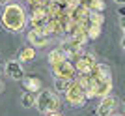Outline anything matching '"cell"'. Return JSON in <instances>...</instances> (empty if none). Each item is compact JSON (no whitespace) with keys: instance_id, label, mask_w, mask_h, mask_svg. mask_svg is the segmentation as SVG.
<instances>
[{"instance_id":"1","label":"cell","mask_w":125,"mask_h":116,"mask_svg":"<svg viewBox=\"0 0 125 116\" xmlns=\"http://www.w3.org/2000/svg\"><path fill=\"white\" fill-rule=\"evenodd\" d=\"M0 23L8 32H22L28 24V17H26V10L22 8L19 2H8L2 10L0 15Z\"/></svg>"},{"instance_id":"2","label":"cell","mask_w":125,"mask_h":116,"mask_svg":"<svg viewBox=\"0 0 125 116\" xmlns=\"http://www.w3.org/2000/svg\"><path fill=\"white\" fill-rule=\"evenodd\" d=\"M34 107H36L41 114H51V112L60 111L62 101H60V95H58L54 90H41V92H37Z\"/></svg>"},{"instance_id":"3","label":"cell","mask_w":125,"mask_h":116,"mask_svg":"<svg viewBox=\"0 0 125 116\" xmlns=\"http://www.w3.org/2000/svg\"><path fill=\"white\" fill-rule=\"evenodd\" d=\"M65 94V99H67V103L71 107H84L86 105V101H88V97H86V94H84V90H82V86L78 84L77 81H71L69 82V86H67V90L63 92Z\"/></svg>"},{"instance_id":"4","label":"cell","mask_w":125,"mask_h":116,"mask_svg":"<svg viewBox=\"0 0 125 116\" xmlns=\"http://www.w3.org/2000/svg\"><path fill=\"white\" fill-rule=\"evenodd\" d=\"M97 64V58H95V54L92 53H80L77 58H75V71H77V75H88L92 69H94V66Z\"/></svg>"},{"instance_id":"5","label":"cell","mask_w":125,"mask_h":116,"mask_svg":"<svg viewBox=\"0 0 125 116\" xmlns=\"http://www.w3.org/2000/svg\"><path fill=\"white\" fill-rule=\"evenodd\" d=\"M51 71H52L54 79L75 81V77H77V71H75V66L71 60H63V62L56 64V66H51Z\"/></svg>"},{"instance_id":"6","label":"cell","mask_w":125,"mask_h":116,"mask_svg":"<svg viewBox=\"0 0 125 116\" xmlns=\"http://www.w3.org/2000/svg\"><path fill=\"white\" fill-rule=\"evenodd\" d=\"M58 49L63 53V56L67 58V60L77 58L80 53H84V45H80V43H78L77 39H73L71 36L63 37L62 41H60V45H58Z\"/></svg>"},{"instance_id":"7","label":"cell","mask_w":125,"mask_h":116,"mask_svg":"<svg viewBox=\"0 0 125 116\" xmlns=\"http://www.w3.org/2000/svg\"><path fill=\"white\" fill-rule=\"evenodd\" d=\"M47 21H49V13H47V10H45V6L32 8L30 17H28V24H30L32 30H39L43 24H47Z\"/></svg>"},{"instance_id":"8","label":"cell","mask_w":125,"mask_h":116,"mask_svg":"<svg viewBox=\"0 0 125 116\" xmlns=\"http://www.w3.org/2000/svg\"><path fill=\"white\" fill-rule=\"evenodd\" d=\"M116 107H118V99L110 94V95H106V97L101 99V103L97 105L95 112H97V116H112L114 111H116Z\"/></svg>"},{"instance_id":"9","label":"cell","mask_w":125,"mask_h":116,"mask_svg":"<svg viewBox=\"0 0 125 116\" xmlns=\"http://www.w3.org/2000/svg\"><path fill=\"white\" fill-rule=\"evenodd\" d=\"M4 71L8 73V77L13 79V81H22V77H24V69H22V64L19 62V60H10V62H6Z\"/></svg>"},{"instance_id":"10","label":"cell","mask_w":125,"mask_h":116,"mask_svg":"<svg viewBox=\"0 0 125 116\" xmlns=\"http://www.w3.org/2000/svg\"><path fill=\"white\" fill-rule=\"evenodd\" d=\"M88 75L95 81V82H99V81H108V79H112V71H110V68L106 66V64H101V62L95 64L94 69H92Z\"/></svg>"},{"instance_id":"11","label":"cell","mask_w":125,"mask_h":116,"mask_svg":"<svg viewBox=\"0 0 125 116\" xmlns=\"http://www.w3.org/2000/svg\"><path fill=\"white\" fill-rule=\"evenodd\" d=\"M22 86H24V92H30V94H37V92H41L43 88V82L39 77H36V75H28V77H22Z\"/></svg>"},{"instance_id":"12","label":"cell","mask_w":125,"mask_h":116,"mask_svg":"<svg viewBox=\"0 0 125 116\" xmlns=\"http://www.w3.org/2000/svg\"><path fill=\"white\" fill-rule=\"evenodd\" d=\"M26 39H28V45H32L34 49H43L45 45H49V37L37 30H28Z\"/></svg>"},{"instance_id":"13","label":"cell","mask_w":125,"mask_h":116,"mask_svg":"<svg viewBox=\"0 0 125 116\" xmlns=\"http://www.w3.org/2000/svg\"><path fill=\"white\" fill-rule=\"evenodd\" d=\"M112 94V79L108 81H99V82H95V97H106V95Z\"/></svg>"},{"instance_id":"14","label":"cell","mask_w":125,"mask_h":116,"mask_svg":"<svg viewBox=\"0 0 125 116\" xmlns=\"http://www.w3.org/2000/svg\"><path fill=\"white\" fill-rule=\"evenodd\" d=\"M78 6L86 8L88 11H101V13H103L104 8H106L104 0H78Z\"/></svg>"},{"instance_id":"15","label":"cell","mask_w":125,"mask_h":116,"mask_svg":"<svg viewBox=\"0 0 125 116\" xmlns=\"http://www.w3.org/2000/svg\"><path fill=\"white\" fill-rule=\"evenodd\" d=\"M36 58V49L32 47V45H24V47L19 51V56H17V60L21 64H26V62H32Z\"/></svg>"},{"instance_id":"16","label":"cell","mask_w":125,"mask_h":116,"mask_svg":"<svg viewBox=\"0 0 125 116\" xmlns=\"http://www.w3.org/2000/svg\"><path fill=\"white\" fill-rule=\"evenodd\" d=\"M63 60H67V58L63 56V53L60 51V49H52L51 53L47 54V62H49V66H56V64H60V62H63Z\"/></svg>"},{"instance_id":"17","label":"cell","mask_w":125,"mask_h":116,"mask_svg":"<svg viewBox=\"0 0 125 116\" xmlns=\"http://www.w3.org/2000/svg\"><path fill=\"white\" fill-rule=\"evenodd\" d=\"M88 23L90 24H95V26H103L104 24V15L101 11H90L88 13Z\"/></svg>"},{"instance_id":"18","label":"cell","mask_w":125,"mask_h":116,"mask_svg":"<svg viewBox=\"0 0 125 116\" xmlns=\"http://www.w3.org/2000/svg\"><path fill=\"white\" fill-rule=\"evenodd\" d=\"M34 103H36V97H34V94H30V92H24V94L21 95V105L24 107V109H30V107H34Z\"/></svg>"},{"instance_id":"19","label":"cell","mask_w":125,"mask_h":116,"mask_svg":"<svg viewBox=\"0 0 125 116\" xmlns=\"http://www.w3.org/2000/svg\"><path fill=\"white\" fill-rule=\"evenodd\" d=\"M103 32V26H95V24H88L86 28V34H88V39H97Z\"/></svg>"},{"instance_id":"20","label":"cell","mask_w":125,"mask_h":116,"mask_svg":"<svg viewBox=\"0 0 125 116\" xmlns=\"http://www.w3.org/2000/svg\"><path fill=\"white\" fill-rule=\"evenodd\" d=\"M69 82L71 81H65V79H54V92L56 94H60V92H65L69 86Z\"/></svg>"},{"instance_id":"21","label":"cell","mask_w":125,"mask_h":116,"mask_svg":"<svg viewBox=\"0 0 125 116\" xmlns=\"http://www.w3.org/2000/svg\"><path fill=\"white\" fill-rule=\"evenodd\" d=\"M58 4H62L63 8H67V10H75L78 6V0H56Z\"/></svg>"},{"instance_id":"22","label":"cell","mask_w":125,"mask_h":116,"mask_svg":"<svg viewBox=\"0 0 125 116\" xmlns=\"http://www.w3.org/2000/svg\"><path fill=\"white\" fill-rule=\"evenodd\" d=\"M120 26H121V32H123V36H125V17H121V21H120Z\"/></svg>"},{"instance_id":"23","label":"cell","mask_w":125,"mask_h":116,"mask_svg":"<svg viewBox=\"0 0 125 116\" xmlns=\"http://www.w3.org/2000/svg\"><path fill=\"white\" fill-rule=\"evenodd\" d=\"M118 13H120V17H125V6H121V8H120V11H118Z\"/></svg>"},{"instance_id":"24","label":"cell","mask_w":125,"mask_h":116,"mask_svg":"<svg viewBox=\"0 0 125 116\" xmlns=\"http://www.w3.org/2000/svg\"><path fill=\"white\" fill-rule=\"evenodd\" d=\"M47 116H63V114H60V111H58V112H51V114H47Z\"/></svg>"},{"instance_id":"25","label":"cell","mask_w":125,"mask_h":116,"mask_svg":"<svg viewBox=\"0 0 125 116\" xmlns=\"http://www.w3.org/2000/svg\"><path fill=\"white\" fill-rule=\"evenodd\" d=\"M121 49H123V51H125V36L121 37Z\"/></svg>"},{"instance_id":"26","label":"cell","mask_w":125,"mask_h":116,"mask_svg":"<svg viewBox=\"0 0 125 116\" xmlns=\"http://www.w3.org/2000/svg\"><path fill=\"white\" fill-rule=\"evenodd\" d=\"M116 4H121V6H125V0H114Z\"/></svg>"},{"instance_id":"27","label":"cell","mask_w":125,"mask_h":116,"mask_svg":"<svg viewBox=\"0 0 125 116\" xmlns=\"http://www.w3.org/2000/svg\"><path fill=\"white\" fill-rule=\"evenodd\" d=\"M2 90H4V82H2V81H0V92H2Z\"/></svg>"},{"instance_id":"28","label":"cell","mask_w":125,"mask_h":116,"mask_svg":"<svg viewBox=\"0 0 125 116\" xmlns=\"http://www.w3.org/2000/svg\"><path fill=\"white\" fill-rule=\"evenodd\" d=\"M0 4H4V6H6V4H8V0H0Z\"/></svg>"},{"instance_id":"29","label":"cell","mask_w":125,"mask_h":116,"mask_svg":"<svg viewBox=\"0 0 125 116\" xmlns=\"http://www.w3.org/2000/svg\"><path fill=\"white\" fill-rule=\"evenodd\" d=\"M121 107H123V114H125V101H123V103H121Z\"/></svg>"},{"instance_id":"30","label":"cell","mask_w":125,"mask_h":116,"mask_svg":"<svg viewBox=\"0 0 125 116\" xmlns=\"http://www.w3.org/2000/svg\"><path fill=\"white\" fill-rule=\"evenodd\" d=\"M112 116H125V114H112Z\"/></svg>"},{"instance_id":"31","label":"cell","mask_w":125,"mask_h":116,"mask_svg":"<svg viewBox=\"0 0 125 116\" xmlns=\"http://www.w3.org/2000/svg\"><path fill=\"white\" fill-rule=\"evenodd\" d=\"M24 2H26V0H24Z\"/></svg>"}]
</instances>
